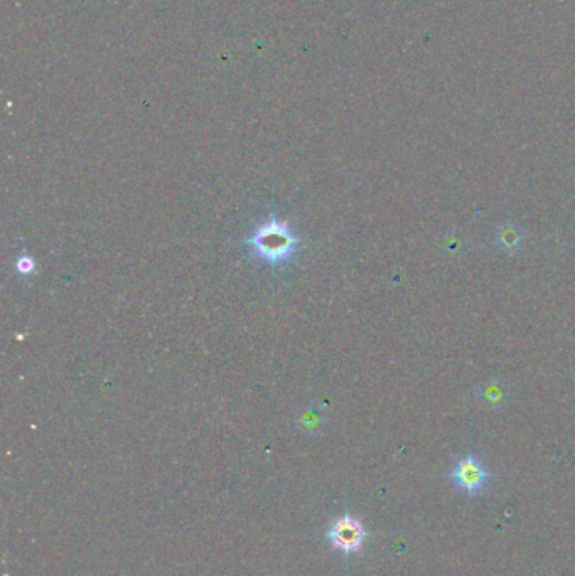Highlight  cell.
<instances>
[{"mask_svg":"<svg viewBox=\"0 0 575 576\" xmlns=\"http://www.w3.org/2000/svg\"><path fill=\"white\" fill-rule=\"evenodd\" d=\"M245 243L250 246L255 258L266 262L272 268H281L294 258L299 238L294 236L285 221L270 216L264 225L258 226L245 239Z\"/></svg>","mask_w":575,"mask_h":576,"instance_id":"6da1fadb","label":"cell"},{"mask_svg":"<svg viewBox=\"0 0 575 576\" xmlns=\"http://www.w3.org/2000/svg\"><path fill=\"white\" fill-rule=\"evenodd\" d=\"M449 478L461 491L469 495H477L484 489L490 478V472L475 455H466L454 464L449 472Z\"/></svg>","mask_w":575,"mask_h":576,"instance_id":"7a4b0ae2","label":"cell"},{"mask_svg":"<svg viewBox=\"0 0 575 576\" xmlns=\"http://www.w3.org/2000/svg\"><path fill=\"white\" fill-rule=\"evenodd\" d=\"M327 536L335 548L341 549L344 553H353L363 546L366 533L360 520L351 516H344L331 526Z\"/></svg>","mask_w":575,"mask_h":576,"instance_id":"3957f363","label":"cell"},{"mask_svg":"<svg viewBox=\"0 0 575 576\" xmlns=\"http://www.w3.org/2000/svg\"><path fill=\"white\" fill-rule=\"evenodd\" d=\"M494 245L506 254H518L525 246V235L517 225L500 226L494 233Z\"/></svg>","mask_w":575,"mask_h":576,"instance_id":"277c9868","label":"cell"},{"mask_svg":"<svg viewBox=\"0 0 575 576\" xmlns=\"http://www.w3.org/2000/svg\"><path fill=\"white\" fill-rule=\"evenodd\" d=\"M479 398L488 405V407H498L501 403H505L506 394L503 386L496 384V383H490V384H484L481 393H479Z\"/></svg>","mask_w":575,"mask_h":576,"instance_id":"5b68a950","label":"cell"},{"mask_svg":"<svg viewBox=\"0 0 575 576\" xmlns=\"http://www.w3.org/2000/svg\"><path fill=\"white\" fill-rule=\"evenodd\" d=\"M15 267L19 270V273H22V275H30V273H32V270H34V262H32V258H29V256H21V258L17 260Z\"/></svg>","mask_w":575,"mask_h":576,"instance_id":"8992f818","label":"cell"}]
</instances>
